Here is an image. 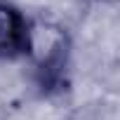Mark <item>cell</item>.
<instances>
[{"label": "cell", "instance_id": "obj_1", "mask_svg": "<svg viewBox=\"0 0 120 120\" xmlns=\"http://www.w3.org/2000/svg\"><path fill=\"white\" fill-rule=\"evenodd\" d=\"M71 38L66 28L49 19H31L26 59L33 64L42 85H54L61 80L64 68L68 66Z\"/></svg>", "mask_w": 120, "mask_h": 120}, {"label": "cell", "instance_id": "obj_2", "mask_svg": "<svg viewBox=\"0 0 120 120\" xmlns=\"http://www.w3.org/2000/svg\"><path fill=\"white\" fill-rule=\"evenodd\" d=\"M31 19L12 3L0 0V61L26 59Z\"/></svg>", "mask_w": 120, "mask_h": 120}]
</instances>
